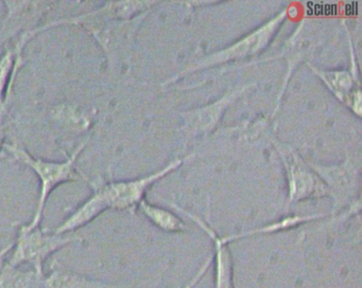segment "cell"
<instances>
[{
	"instance_id": "cell-2",
	"label": "cell",
	"mask_w": 362,
	"mask_h": 288,
	"mask_svg": "<svg viewBox=\"0 0 362 288\" xmlns=\"http://www.w3.org/2000/svg\"><path fill=\"white\" fill-rule=\"evenodd\" d=\"M79 239L78 236L48 233L41 227L31 228L24 224L18 229L7 264L14 267L29 265L37 272L44 273V266L52 254Z\"/></svg>"
},
{
	"instance_id": "cell-12",
	"label": "cell",
	"mask_w": 362,
	"mask_h": 288,
	"mask_svg": "<svg viewBox=\"0 0 362 288\" xmlns=\"http://www.w3.org/2000/svg\"><path fill=\"white\" fill-rule=\"evenodd\" d=\"M290 186H291V198H302L308 196L313 188V178L310 174L292 167L290 175Z\"/></svg>"
},
{
	"instance_id": "cell-11",
	"label": "cell",
	"mask_w": 362,
	"mask_h": 288,
	"mask_svg": "<svg viewBox=\"0 0 362 288\" xmlns=\"http://www.w3.org/2000/svg\"><path fill=\"white\" fill-rule=\"evenodd\" d=\"M323 215H309V216H292V217L285 218V220H279L275 224H268V226L262 227V228L255 229V230L247 231V232L239 233L232 236L223 237L226 243L230 244L235 239H241V237L249 236L253 234H262V233H271L275 231L283 230V229L291 228L296 226L300 222H308V220H315V218L322 217Z\"/></svg>"
},
{
	"instance_id": "cell-6",
	"label": "cell",
	"mask_w": 362,
	"mask_h": 288,
	"mask_svg": "<svg viewBox=\"0 0 362 288\" xmlns=\"http://www.w3.org/2000/svg\"><path fill=\"white\" fill-rule=\"evenodd\" d=\"M33 35H35V32L25 34L16 48L6 51L5 54L0 57V112L6 109L14 78L22 66V50L24 44Z\"/></svg>"
},
{
	"instance_id": "cell-9",
	"label": "cell",
	"mask_w": 362,
	"mask_h": 288,
	"mask_svg": "<svg viewBox=\"0 0 362 288\" xmlns=\"http://www.w3.org/2000/svg\"><path fill=\"white\" fill-rule=\"evenodd\" d=\"M45 273L6 264L0 271V288H44Z\"/></svg>"
},
{
	"instance_id": "cell-7",
	"label": "cell",
	"mask_w": 362,
	"mask_h": 288,
	"mask_svg": "<svg viewBox=\"0 0 362 288\" xmlns=\"http://www.w3.org/2000/svg\"><path fill=\"white\" fill-rule=\"evenodd\" d=\"M107 210L100 195L95 188H93V194L81 205H79L60 226L57 227L54 233L58 235H66L75 232L96 220L100 214Z\"/></svg>"
},
{
	"instance_id": "cell-13",
	"label": "cell",
	"mask_w": 362,
	"mask_h": 288,
	"mask_svg": "<svg viewBox=\"0 0 362 288\" xmlns=\"http://www.w3.org/2000/svg\"><path fill=\"white\" fill-rule=\"evenodd\" d=\"M211 262H213V258H209L204 263H203L202 266L200 267L198 271H197L194 277H192V279L188 281V283L184 286L183 288H194L197 285H198L199 282L204 277V275H206L207 271H209V267H211Z\"/></svg>"
},
{
	"instance_id": "cell-14",
	"label": "cell",
	"mask_w": 362,
	"mask_h": 288,
	"mask_svg": "<svg viewBox=\"0 0 362 288\" xmlns=\"http://www.w3.org/2000/svg\"><path fill=\"white\" fill-rule=\"evenodd\" d=\"M13 244L5 246L0 249V271L3 270L5 265L7 264L8 258H9L10 252H11Z\"/></svg>"
},
{
	"instance_id": "cell-4",
	"label": "cell",
	"mask_w": 362,
	"mask_h": 288,
	"mask_svg": "<svg viewBox=\"0 0 362 288\" xmlns=\"http://www.w3.org/2000/svg\"><path fill=\"white\" fill-rule=\"evenodd\" d=\"M186 215L194 220L214 241L215 245V256H214V265H215V286L214 288H235L234 286V264L228 244L224 241L223 237L216 234L213 229L209 228L204 222L184 211Z\"/></svg>"
},
{
	"instance_id": "cell-1",
	"label": "cell",
	"mask_w": 362,
	"mask_h": 288,
	"mask_svg": "<svg viewBox=\"0 0 362 288\" xmlns=\"http://www.w3.org/2000/svg\"><path fill=\"white\" fill-rule=\"evenodd\" d=\"M86 143H88V141H84L83 143L80 144L74 150L73 154L67 158V160L63 161V162L35 158L21 146L14 145V144H4V150L10 152L16 160L20 161L23 164L30 167L39 176L40 181H41L39 201H37V209H35L33 220L29 224H27L29 227L35 228V227L41 226V220L43 217L46 203H47L48 197L50 196L54 188H58L60 184H65V182L78 181V180L82 179L81 175L76 169V162H77L78 157L80 156L82 150L86 148Z\"/></svg>"
},
{
	"instance_id": "cell-3",
	"label": "cell",
	"mask_w": 362,
	"mask_h": 288,
	"mask_svg": "<svg viewBox=\"0 0 362 288\" xmlns=\"http://www.w3.org/2000/svg\"><path fill=\"white\" fill-rule=\"evenodd\" d=\"M182 160L173 161L169 167H165L158 173L139 179L128 180V181H113L105 184H96L93 188L100 195L107 209L129 210L139 205L146 191L156 180L166 175L181 164Z\"/></svg>"
},
{
	"instance_id": "cell-5",
	"label": "cell",
	"mask_w": 362,
	"mask_h": 288,
	"mask_svg": "<svg viewBox=\"0 0 362 288\" xmlns=\"http://www.w3.org/2000/svg\"><path fill=\"white\" fill-rule=\"evenodd\" d=\"M285 12L281 13L279 16L275 17L272 20L269 21L264 27L260 28L257 31L252 33L251 35L247 36L245 40L239 42L238 44L233 46L232 48L224 50L223 52L218 54L217 57H213L211 63L213 61H222L226 59H235V57L245 56V55L252 54V53L257 52L259 49L264 48L271 36L274 33L277 25L281 23Z\"/></svg>"
},
{
	"instance_id": "cell-8",
	"label": "cell",
	"mask_w": 362,
	"mask_h": 288,
	"mask_svg": "<svg viewBox=\"0 0 362 288\" xmlns=\"http://www.w3.org/2000/svg\"><path fill=\"white\" fill-rule=\"evenodd\" d=\"M44 288H116L100 280L92 279L66 269H54L44 277Z\"/></svg>"
},
{
	"instance_id": "cell-15",
	"label": "cell",
	"mask_w": 362,
	"mask_h": 288,
	"mask_svg": "<svg viewBox=\"0 0 362 288\" xmlns=\"http://www.w3.org/2000/svg\"><path fill=\"white\" fill-rule=\"evenodd\" d=\"M4 144H5V142H4L3 138L0 137V152H1V150L4 148Z\"/></svg>"
},
{
	"instance_id": "cell-10",
	"label": "cell",
	"mask_w": 362,
	"mask_h": 288,
	"mask_svg": "<svg viewBox=\"0 0 362 288\" xmlns=\"http://www.w3.org/2000/svg\"><path fill=\"white\" fill-rule=\"evenodd\" d=\"M143 213L162 230L167 232H184L187 230L188 227L180 220L177 215L163 209V208L156 207V205H150L146 200H141L139 203Z\"/></svg>"
}]
</instances>
